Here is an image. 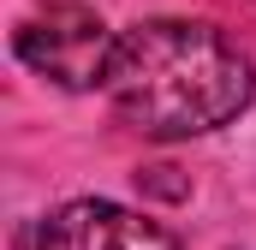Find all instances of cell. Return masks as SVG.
I'll return each instance as SVG.
<instances>
[{
	"label": "cell",
	"mask_w": 256,
	"mask_h": 250,
	"mask_svg": "<svg viewBox=\"0 0 256 250\" xmlns=\"http://www.w3.org/2000/svg\"><path fill=\"white\" fill-rule=\"evenodd\" d=\"M108 102L137 137H202L256 102V60L202 18H143L114 42Z\"/></svg>",
	"instance_id": "obj_1"
},
{
	"label": "cell",
	"mask_w": 256,
	"mask_h": 250,
	"mask_svg": "<svg viewBox=\"0 0 256 250\" xmlns=\"http://www.w3.org/2000/svg\"><path fill=\"white\" fill-rule=\"evenodd\" d=\"M114 42L120 36L84 0H48L42 12H30L12 30L18 60L30 66V72H42L48 84H60V90H108Z\"/></svg>",
	"instance_id": "obj_2"
},
{
	"label": "cell",
	"mask_w": 256,
	"mask_h": 250,
	"mask_svg": "<svg viewBox=\"0 0 256 250\" xmlns=\"http://www.w3.org/2000/svg\"><path fill=\"white\" fill-rule=\"evenodd\" d=\"M24 250H179V232L108 196H72L30 220Z\"/></svg>",
	"instance_id": "obj_3"
}]
</instances>
